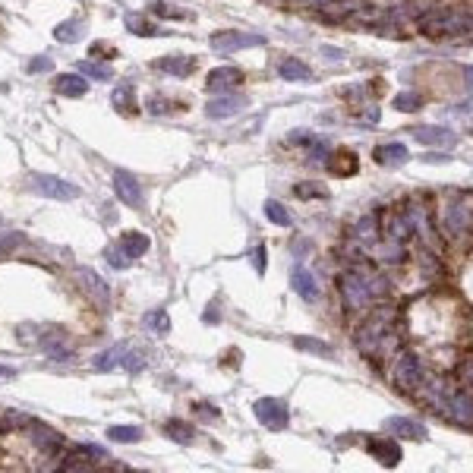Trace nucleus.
<instances>
[{
    "instance_id": "f257e3e1",
    "label": "nucleus",
    "mask_w": 473,
    "mask_h": 473,
    "mask_svg": "<svg viewBox=\"0 0 473 473\" xmlns=\"http://www.w3.org/2000/svg\"><path fill=\"white\" fill-rule=\"evenodd\" d=\"M420 395L429 407H436L445 420L457 426H473V395L467 388H448L442 378L420 382Z\"/></svg>"
},
{
    "instance_id": "f03ea898",
    "label": "nucleus",
    "mask_w": 473,
    "mask_h": 473,
    "mask_svg": "<svg viewBox=\"0 0 473 473\" xmlns=\"http://www.w3.org/2000/svg\"><path fill=\"white\" fill-rule=\"evenodd\" d=\"M369 275L363 265H354L344 272L341 278V290H344V303H347L350 309H363L366 303H373V294H369Z\"/></svg>"
},
{
    "instance_id": "7ed1b4c3",
    "label": "nucleus",
    "mask_w": 473,
    "mask_h": 473,
    "mask_svg": "<svg viewBox=\"0 0 473 473\" xmlns=\"http://www.w3.org/2000/svg\"><path fill=\"white\" fill-rule=\"evenodd\" d=\"M25 186H29L32 193L44 196V199H57V202L79 199V186L64 180V177H54V174H32Z\"/></svg>"
},
{
    "instance_id": "20e7f679",
    "label": "nucleus",
    "mask_w": 473,
    "mask_h": 473,
    "mask_svg": "<svg viewBox=\"0 0 473 473\" xmlns=\"http://www.w3.org/2000/svg\"><path fill=\"white\" fill-rule=\"evenodd\" d=\"M208 44H212L215 54L227 57V54L243 51V47H262V44H265V38L253 35V32H215V35L208 38Z\"/></svg>"
},
{
    "instance_id": "39448f33",
    "label": "nucleus",
    "mask_w": 473,
    "mask_h": 473,
    "mask_svg": "<svg viewBox=\"0 0 473 473\" xmlns=\"http://www.w3.org/2000/svg\"><path fill=\"white\" fill-rule=\"evenodd\" d=\"M253 414L265 429H275V432L287 429V423H290L287 407H284V401H278V397H259L253 404Z\"/></svg>"
},
{
    "instance_id": "423d86ee",
    "label": "nucleus",
    "mask_w": 473,
    "mask_h": 473,
    "mask_svg": "<svg viewBox=\"0 0 473 473\" xmlns=\"http://www.w3.org/2000/svg\"><path fill=\"white\" fill-rule=\"evenodd\" d=\"M423 382V363L414 354H397L395 357V388L414 391Z\"/></svg>"
},
{
    "instance_id": "0eeeda50",
    "label": "nucleus",
    "mask_w": 473,
    "mask_h": 473,
    "mask_svg": "<svg viewBox=\"0 0 473 473\" xmlns=\"http://www.w3.org/2000/svg\"><path fill=\"white\" fill-rule=\"evenodd\" d=\"M76 281H79V287L85 290V297H89L95 306H101V309L111 306V290H107V281L101 278L95 268H76Z\"/></svg>"
},
{
    "instance_id": "6e6552de",
    "label": "nucleus",
    "mask_w": 473,
    "mask_h": 473,
    "mask_svg": "<svg viewBox=\"0 0 473 473\" xmlns=\"http://www.w3.org/2000/svg\"><path fill=\"white\" fill-rule=\"evenodd\" d=\"M114 193L124 205L130 208H142L145 205V196H142V184L133 177L130 171H114Z\"/></svg>"
},
{
    "instance_id": "1a4fd4ad",
    "label": "nucleus",
    "mask_w": 473,
    "mask_h": 473,
    "mask_svg": "<svg viewBox=\"0 0 473 473\" xmlns=\"http://www.w3.org/2000/svg\"><path fill=\"white\" fill-rule=\"evenodd\" d=\"M246 107V98L243 95H236V92H221V98H212L205 104V117H212V120H231L236 117V114Z\"/></svg>"
},
{
    "instance_id": "9d476101",
    "label": "nucleus",
    "mask_w": 473,
    "mask_h": 473,
    "mask_svg": "<svg viewBox=\"0 0 473 473\" xmlns=\"http://www.w3.org/2000/svg\"><path fill=\"white\" fill-rule=\"evenodd\" d=\"M29 432H32V445H35L42 455H57L60 448H64V436H60L57 429H51L47 423H38V420H32L29 423Z\"/></svg>"
},
{
    "instance_id": "9b49d317",
    "label": "nucleus",
    "mask_w": 473,
    "mask_h": 473,
    "mask_svg": "<svg viewBox=\"0 0 473 473\" xmlns=\"http://www.w3.org/2000/svg\"><path fill=\"white\" fill-rule=\"evenodd\" d=\"M38 344H42V347H44V354L51 357L54 363H70V360H73L70 337H66L64 331H44V335L38 337Z\"/></svg>"
},
{
    "instance_id": "f8f14e48",
    "label": "nucleus",
    "mask_w": 473,
    "mask_h": 473,
    "mask_svg": "<svg viewBox=\"0 0 473 473\" xmlns=\"http://www.w3.org/2000/svg\"><path fill=\"white\" fill-rule=\"evenodd\" d=\"M366 451L376 457L382 467H397L401 464V445L395 442V438H373V442H366Z\"/></svg>"
},
{
    "instance_id": "ddd939ff",
    "label": "nucleus",
    "mask_w": 473,
    "mask_h": 473,
    "mask_svg": "<svg viewBox=\"0 0 473 473\" xmlns=\"http://www.w3.org/2000/svg\"><path fill=\"white\" fill-rule=\"evenodd\" d=\"M240 83H243V73L236 70V66H218V70L208 73L205 89L218 95V92H231V89H236Z\"/></svg>"
},
{
    "instance_id": "4468645a",
    "label": "nucleus",
    "mask_w": 473,
    "mask_h": 473,
    "mask_svg": "<svg viewBox=\"0 0 473 473\" xmlns=\"http://www.w3.org/2000/svg\"><path fill=\"white\" fill-rule=\"evenodd\" d=\"M126 357H130V347H126V344H114V347L95 354L92 369H98V373H111V369H117V366H126Z\"/></svg>"
},
{
    "instance_id": "2eb2a0df",
    "label": "nucleus",
    "mask_w": 473,
    "mask_h": 473,
    "mask_svg": "<svg viewBox=\"0 0 473 473\" xmlns=\"http://www.w3.org/2000/svg\"><path fill=\"white\" fill-rule=\"evenodd\" d=\"M290 284H294V290L303 297V300H309V303L319 300V284H316V275L309 272L306 265H294V272H290Z\"/></svg>"
},
{
    "instance_id": "dca6fc26",
    "label": "nucleus",
    "mask_w": 473,
    "mask_h": 473,
    "mask_svg": "<svg viewBox=\"0 0 473 473\" xmlns=\"http://www.w3.org/2000/svg\"><path fill=\"white\" fill-rule=\"evenodd\" d=\"M414 139L420 142V145H442V148L457 145V136L451 130H445V126H417Z\"/></svg>"
},
{
    "instance_id": "f3484780",
    "label": "nucleus",
    "mask_w": 473,
    "mask_h": 473,
    "mask_svg": "<svg viewBox=\"0 0 473 473\" xmlns=\"http://www.w3.org/2000/svg\"><path fill=\"white\" fill-rule=\"evenodd\" d=\"M385 432H391L397 438H426V426L420 420H410V417H388Z\"/></svg>"
},
{
    "instance_id": "a211bd4d",
    "label": "nucleus",
    "mask_w": 473,
    "mask_h": 473,
    "mask_svg": "<svg viewBox=\"0 0 473 473\" xmlns=\"http://www.w3.org/2000/svg\"><path fill=\"white\" fill-rule=\"evenodd\" d=\"M373 158L382 167H401V164H407L410 152H407V145H401V142H388V145H378L376 148Z\"/></svg>"
},
{
    "instance_id": "6ab92c4d",
    "label": "nucleus",
    "mask_w": 473,
    "mask_h": 473,
    "mask_svg": "<svg viewBox=\"0 0 473 473\" xmlns=\"http://www.w3.org/2000/svg\"><path fill=\"white\" fill-rule=\"evenodd\" d=\"M54 89L60 95H66V98H83V95L89 92V83H85L83 73H60V76L54 79Z\"/></svg>"
},
{
    "instance_id": "aec40b11",
    "label": "nucleus",
    "mask_w": 473,
    "mask_h": 473,
    "mask_svg": "<svg viewBox=\"0 0 473 473\" xmlns=\"http://www.w3.org/2000/svg\"><path fill=\"white\" fill-rule=\"evenodd\" d=\"M407 221H410V227H414V234H420L426 243H429L432 249L438 246V240H436V231H432V224H429V215H426V208L420 205H414V208H407Z\"/></svg>"
},
{
    "instance_id": "412c9836",
    "label": "nucleus",
    "mask_w": 473,
    "mask_h": 473,
    "mask_svg": "<svg viewBox=\"0 0 473 473\" xmlns=\"http://www.w3.org/2000/svg\"><path fill=\"white\" fill-rule=\"evenodd\" d=\"M158 70L171 73V76H193V73H196V57H186V54H171V57L158 60Z\"/></svg>"
},
{
    "instance_id": "4be33fe9",
    "label": "nucleus",
    "mask_w": 473,
    "mask_h": 473,
    "mask_svg": "<svg viewBox=\"0 0 473 473\" xmlns=\"http://www.w3.org/2000/svg\"><path fill=\"white\" fill-rule=\"evenodd\" d=\"M278 76L287 79V83H306V79H313V70H309L303 60L287 57V60H281V64H278Z\"/></svg>"
},
{
    "instance_id": "5701e85b",
    "label": "nucleus",
    "mask_w": 473,
    "mask_h": 473,
    "mask_svg": "<svg viewBox=\"0 0 473 473\" xmlns=\"http://www.w3.org/2000/svg\"><path fill=\"white\" fill-rule=\"evenodd\" d=\"M124 23H126V29L133 32V35H139V38H155V35H167V32H161L155 23H148L145 16H139V13H126L124 16Z\"/></svg>"
},
{
    "instance_id": "b1692460",
    "label": "nucleus",
    "mask_w": 473,
    "mask_h": 473,
    "mask_svg": "<svg viewBox=\"0 0 473 473\" xmlns=\"http://www.w3.org/2000/svg\"><path fill=\"white\" fill-rule=\"evenodd\" d=\"M117 243L133 256V259H142V256L148 253V246H152V243H148V236H145V234H139V231H126V234H120V240H117Z\"/></svg>"
},
{
    "instance_id": "393cba45",
    "label": "nucleus",
    "mask_w": 473,
    "mask_h": 473,
    "mask_svg": "<svg viewBox=\"0 0 473 473\" xmlns=\"http://www.w3.org/2000/svg\"><path fill=\"white\" fill-rule=\"evenodd\" d=\"M467 224H470V208L467 205H448V212H445V231L461 234Z\"/></svg>"
},
{
    "instance_id": "a878e982",
    "label": "nucleus",
    "mask_w": 473,
    "mask_h": 473,
    "mask_svg": "<svg viewBox=\"0 0 473 473\" xmlns=\"http://www.w3.org/2000/svg\"><path fill=\"white\" fill-rule=\"evenodd\" d=\"M85 32V19H66V23H60L57 29H54V38H57L60 44H70V42H79Z\"/></svg>"
},
{
    "instance_id": "bb28decb",
    "label": "nucleus",
    "mask_w": 473,
    "mask_h": 473,
    "mask_svg": "<svg viewBox=\"0 0 473 473\" xmlns=\"http://www.w3.org/2000/svg\"><path fill=\"white\" fill-rule=\"evenodd\" d=\"M79 73L85 79H98V83H111L114 79L111 64H98V60H79Z\"/></svg>"
},
{
    "instance_id": "cd10ccee",
    "label": "nucleus",
    "mask_w": 473,
    "mask_h": 473,
    "mask_svg": "<svg viewBox=\"0 0 473 473\" xmlns=\"http://www.w3.org/2000/svg\"><path fill=\"white\" fill-rule=\"evenodd\" d=\"M164 436L174 438V442H180V445H189L196 438V429L189 423H184V420H167L164 423Z\"/></svg>"
},
{
    "instance_id": "c85d7f7f",
    "label": "nucleus",
    "mask_w": 473,
    "mask_h": 473,
    "mask_svg": "<svg viewBox=\"0 0 473 473\" xmlns=\"http://www.w3.org/2000/svg\"><path fill=\"white\" fill-rule=\"evenodd\" d=\"M142 325H145V331H152V335H167L171 331V316L164 309H152V313H145Z\"/></svg>"
},
{
    "instance_id": "c756f323",
    "label": "nucleus",
    "mask_w": 473,
    "mask_h": 473,
    "mask_svg": "<svg viewBox=\"0 0 473 473\" xmlns=\"http://www.w3.org/2000/svg\"><path fill=\"white\" fill-rule=\"evenodd\" d=\"M107 438L117 445H136L142 438V429L139 426H111V429H107Z\"/></svg>"
},
{
    "instance_id": "7c9ffc66",
    "label": "nucleus",
    "mask_w": 473,
    "mask_h": 473,
    "mask_svg": "<svg viewBox=\"0 0 473 473\" xmlns=\"http://www.w3.org/2000/svg\"><path fill=\"white\" fill-rule=\"evenodd\" d=\"M104 259H107V265H111V268H120V272L133 265V256L126 253V249L120 246V243H114V246H107V249H104Z\"/></svg>"
},
{
    "instance_id": "2f4dec72",
    "label": "nucleus",
    "mask_w": 473,
    "mask_h": 473,
    "mask_svg": "<svg viewBox=\"0 0 473 473\" xmlns=\"http://www.w3.org/2000/svg\"><path fill=\"white\" fill-rule=\"evenodd\" d=\"M337 158H341V161H331V158H328L331 174L344 177V174H354V171H357V155H354V152H337Z\"/></svg>"
},
{
    "instance_id": "473e14b6",
    "label": "nucleus",
    "mask_w": 473,
    "mask_h": 473,
    "mask_svg": "<svg viewBox=\"0 0 473 473\" xmlns=\"http://www.w3.org/2000/svg\"><path fill=\"white\" fill-rule=\"evenodd\" d=\"M111 101L117 107H124V111H136V98H133V85L130 83H120L117 89H114V95H111Z\"/></svg>"
},
{
    "instance_id": "72a5a7b5",
    "label": "nucleus",
    "mask_w": 473,
    "mask_h": 473,
    "mask_svg": "<svg viewBox=\"0 0 473 473\" xmlns=\"http://www.w3.org/2000/svg\"><path fill=\"white\" fill-rule=\"evenodd\" d=\"M265 218L278 227H290V212L281 205V202H272V199L265 202Z\"/></svg>"
},
{
    "instance_id": "f704fd0d",
    "label": "nucleus",
    "mask_w": 473,
    "mask_h": 473,
    "mask_svg": "<svg viewBox=\"0 0 473 473\" xmlns=\"http://www.w3.org/2000/svg\"><path fill=\"white\" fill-rule=\"evenodd\" d=\"M395 107H397V111H404V114H414V111H420V107H423V98L417 92H397L395 95Z\"/></svg>"
},
{
    "instance_id": "c9c22d12",
    "label": "nucleus",
    "mask_w": 473,
    "mask_h": 473,
    "mask_svg": "<svg viewBox=\"0 0 473 473\" xmlns=\"http://www.w3.org/2000/svg\"><path fill=\"white\" fill-rule=\"evenodd\" d=\"M32 420L19 410H0V432H10V429H19V426H29Z\"/></svg>"
},
{
    "instance_id": "e433bc0d",
    "label": "nucleus",
    "mask_w": 473,
    "mask_h": 473,
    "mask_svg": "<svg viewBox=\"0 0 473 473\" xmlns=\"http://www.w3.org/2000/svg\"><path fill=\"white\" fill-rule=\"evenodd\" d=\"M354 234H357V240H376V234H378V218H376V215H366V218H360V221H357V227H354Z\"/></svg>"
},
{
    "instance_id": "4c0bfd02",
    "label": "nucleus",
    "mask_w": 473,
    "mask_h": 473,
    "mask_svg": "<svg viewBox=\"0 0 473 473\" xmlns=\"http://www.w3.org/2000/svg\"><path fill=\"white\" fill-rule=\"evenodd\" d=\"M376 256L382 262H404V246L397 240H388L385 246H376Z\"/></svg>"
},
{
    "instance_id": "58836bf2",
    "label": "nucleus",
    "mask_w": 473,
    "mask_h": 473,
    "mask_svg": "<svg viewBox=\"0 0 473 473\" xmlns=\"http://www.w3.org/2000/svg\"><path fill=\"white\" fill-rule=\"evenodd\" d=\"M297 350H313V354H319V357H331V347L325 341H316V337H297Z\"/></svg>"
},
{
    "instance_id": "ea45409f",
    "label": "nucleus",
    "mask_w": 473,
    "mask_h": 473,
    "mask_svg": "<svg viewBox=\"0 0 473 473\" xmlns=\"http://www.w3.org/2000/svg\"><path fill=\"white\" fill-rule=\"evenodd\" d=\"M294 193L300 196V199H313V196L325 199V196H328V189L322 186V184H297V186H294Z\"/></svg>"
},
{
    "instance_id": "a19ab883",
    "label": "nucleus",
    "mask_w": 473,
    "mask_h": 473,
    "mask_svg": "<svg viewBox=\"0 0 473 473\" xmlns=\"http://www.w3.org/2000/svg\"><path fill=\"white\" fill-rule=\"evenodd\" d=\"M19 243H23V236H19V234H0V256H6L10 249H16Z\"/></svg>"
},
{
    "instance_id": "79ce46f5",
    "label": "nucleus",
    "mask_w": 473,
    "mask_h": 473,
    "mask_svg": "<svg viewBox=\"0 0 473 473\" xmlns=\"http://www.w3.org/2000/svg\"><path fill=\"white\" fill-rule=\"evenodd\" d=\"M29 73H51L54 70V60L51 57H35V60H29V66H25Z\"/></svg>"
},
{
    "instance_id": "37998d69",
    "label": "nucleus",
    "mask_w": 473,
    "mask_h": 473,
    "mask_svg": "<svg viewBox=\"0 0 473 473\" xmlns=\"http://www.w3.org/2000/svg\"><path fill=\"white\" fill-rule=\"evenodd\" d=\"M152 13H155V16H174V19H186V13L174 10L171 4H152Z\"/></svg>"
},
{
    "instance_id": "c03bdc74",
    "label": "nucleus",
    "mask_w": 473,
    "mask_h": 473,
    "mask_svg": "<svg viewBox=\"0 0 473 473\" xmlns=\"http://www.w3.org/2000/svg\"><path fill=\"white\" fill-rule=\"evenodd\" d=\"M193 410H196V417H202V420H218L221 417V410L212 407V404H193Z\"/></svg>"
},
{
    "instance_id": "a18cd8bd",
    "label": "nucleus",
    "mask_w": 473,
    "mask_h": 473,
    "mask_svg": "<svg viewBox=\"0 0 473 473\" xmlns=\"http://www.w3.org/2000/svg\"><path fill=\"white\" fill-rule=\"evenodd\" d=\"M457 376H461V385H464V388L470 391V388H473V357L461 363V373H457Z\"/></svg>"
},
{
    "instance_id": "49530a36",
    "label": "nucleus",
    "mask_w": 473,
    "mask_h": 473,
    "mask_svg": "<svg viewBox=\"0 0 473 473\" xmlns=\"http://www.w3.org/2000/svg\"><path fill=\"white\" fill-rule=\"evenodd\" d=\"M38 325H32V322H25V325H19L16 328V337H19V341H23V344H35V335H32V331H35Z\"/></svg>"
},
{
    "instance_id": "de8ad7c7",
    "label": "nucleus",
    "mask_w": 473,
    "mask_h": 473,
    "mask_svg": "<svg viewBox=\"0 0 473 473\" xmlns=\"http://www.w3.org/2000/svg\"><path fill=\"white\" fill-rule=\"evenodd\" d=\"M145 107H148V114H167V107H171V104H167L164 98H148Z\"/></svg>"
},
{
    "instance_id": "09e8293b",
    "label": "nucleus",
    "mask_w": 473,
    "mask_h": 473,
    "mask_svg": "<svg viewBox=\"0 0 473 473\" xmlns=\"http://www.w3.org/2000/svg\"><path fill=\"white\" fill-rule=\"evenodd\" d=\"M253 265H256V272H265V249H262V246H256L253 249Z\"/></svg>"
},
{
    "instance_id": "8fccbe9b",
    "label": "nucleus",
    "mask_w": 473,
    "mask_h": 473,
    "mask_svg": "<svg viewBox=\"0 0 473 473\" xmlns=\"http://www.w3.org/2000/svg\"><path fill=\"white\" fill-rule=\"evenodd\" d=\"M426 161H429V164H442V161H448V158H445V155H436V152H432V155H426Z\"/></svg>"
},
{
    "instance_id": "3c124183",
    "label": "nucleus",
    "mask_w": 473,
    "mask_h": 473,
    "mask_svg": "<svg viewBox=\"0 0 473 473\" xmlns=\"http://www.w3.org/2000/svg\"><path fill=\"white\" fill-rule=\"evenodd\" d=\"M0 376H4V378H13V376H16V369H10V366H0Z\"/></svg>"
},
{
    "instance_id": "603ef678",
    "label": "nucleus",
    "mask_w": 473,
    "mask_h": 473,
    "mask_svg": "<svg viewBox=\"0 0 473 473\" xmlns=\"http://www.w3.org/2000/svg\"><path fill=\"white\" fill-rule=\"evenodd\" d=\"M300 4H313V6H322V4H325V6H328L331 0H300Z\"/></svg>"
},
{
    "instance_id": "864d4df0",
    "label": "nucleus",
    "mask_w": 473,
    "mask_h": 473,
    "mask_svg": "<svg viewBox=\"0 0 473 473\" xmlns=\"http://www.w3.org/2000/svg\"><path fill=\"white\" fill-rule=\"evenodd\" d=\"M464 76L470 79V89H473V70H470V66H467V70H464Z\"/></svg>"
}]
</instances>
